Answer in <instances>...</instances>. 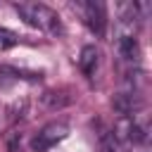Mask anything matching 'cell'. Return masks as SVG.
I'll return each mask as SVG.
<instances>
[{"label":"cell","instance_id":"obj_1","mask_svg":"<svg viewBox=\"0 0 152 152\" xmlns=\"http://www.w3.org/2000/svg\"><path fill=\"white\" fill-rule=\"evenodd\" d=\"M14 10L19 12V17L28 26H33L38 31H45V33H59L62 31L59 14L43 2H14Z\"/></svg>","mask_w":152,"mask_h":152},{"label":"cell","instance_id":"obj_2","mask_svg":"<svg viewBox=\"0 0 152 152\" xmlns=\"http://www.w3.org/2000/svg\"><path fill=\"white\" fill-rule=\"evenodd\" d=\"M66 135H69V126H66L64 121L45 124V126L31 138V150H33V152H48V150H52L57 142H62Z\"/></svg>","mask_w":152,"mask_h":152},{"label":"cell","instance_id":"obj_3","mask_svg":"<svg viewBox=\"0 0 152 152\" xmlns=\"http://www.w3.org/2000/svg\"><path fill=\"white\" fill-rule=\"evenodd\" d=\"M81 14H83V21L86 26L95 33V36H104V28H107V10L102 2H81L78 5Z\"/></svg>","mask_w":152,"mask_h":152},{"label":"cell","instance_id":"obj_4","mask_svg":"<svg viewBox=\"0 0 152 152\" xmlns=\"http://www.w3.org/2000/svg\"><path fill=\"white\" fill-rule=\"evenodd\" d=\"M97 64H100V52H97V48H95V45H83V48H81V55H78V69H81V74L90 78V76L95 74Z\"/></svg>","mask_w":152,"mask_h":152},{"label":"cell","instance_id":"obj_5","mask_svg":"<svg viewBox=\"0 0 152 152\" xmlns=\"http://www.w3.org/2000/svg\"><path fill=\"white\" fill-rule=\"evenodd\" d=\"M43 102H45L50 109H57V107L69 104V102H71V97H57V90H50V93H45V95H43Z\"/></svg>","mask_w":152,"mask_h":152},{"label":"cell","instance_id":"obj_6","mask_svg":"<svg viewBox=\"0 0 152 152\" xmlns=\"http://www.w3.org/2000/svg\"><path fill=\"white\" fill-rule=\"evenodd\" d=\"M17 43H19L17 33L10 31V28H2V26H0V50H10V48H14Z\"/></svg>","mask_w":152,"mask_h":152}]
</instances>
